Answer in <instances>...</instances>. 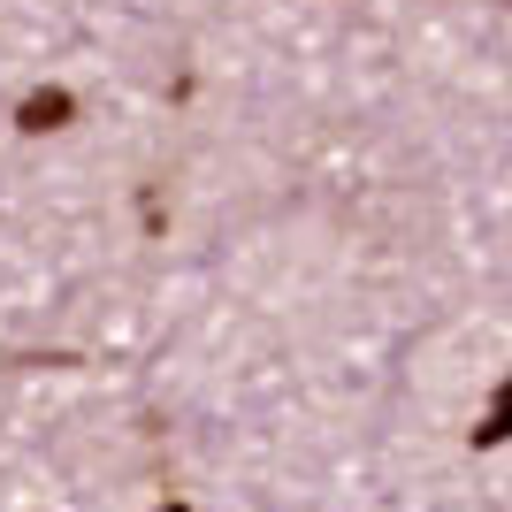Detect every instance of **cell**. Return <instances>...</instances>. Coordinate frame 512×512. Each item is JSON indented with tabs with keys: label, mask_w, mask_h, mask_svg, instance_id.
Listing matches in <instances>:
<instances>
[{
	"label": "cell",
	"mask_w": 512,
	"mask_h": 512,
	"mask_svg": "<svg viewBox=\"0 0 512 512\" xmlns=\"http://www.w3.org/2000/svg\"><path fill=\"white\" fill-rule=\"evenodd\" d=\"M161 512H192V505H161Z\"/></svg>",
	"instance_id": "cell-3"
},
{
	"label": "cell",
	"mask_w": 512,
	"mask_h": 512,
	"mask_svg": "<svg viewBox=\"0 0 512 512\" xmlns=\"http://www.w3.org/2000/svg\"><path fill=\"white\" fill-rule=\"evenodd\" d=\"M69 115H77V100H69L62 85H46V92H31V100L16 107V130H31V138H39V130H62Z\"/></svg>",
	"instance_id": "cell-1"
},
{
	"label": "cell",
	"mask_w": 512,
	"mask_h": 512,
	"mask_svg": "<svg viewBox=\"0 0 512 512\" xmlns=\"http://www.w3.org/2000/svg\"><path fill=\"white\" fill-rule=\"evenodd\" d=\"M505 436H512V383H505V390H497V406H490V421L474 428V444L490 451V444H505Z\"/></svg>",
	"instance_id": "cell-2"
}]
</instances>
